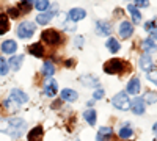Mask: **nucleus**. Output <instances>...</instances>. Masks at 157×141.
<instances>
[{"instance_id":"obj_3","label":"nucleus","mask_w":157,"mask_h":141,"mask_svg":"<svg viewBox=\"0 0 157 141\" xmlns=\"http://www.w3.org/2000/svg\"><path fill=\"white\" fill-rule=\"evenodd\" d=\"M25 130H27V121H25L24 118H10V129H8V133L11 138H14V139H19L24 136Z\"/></svg>"},{"instance_id":"obj_40","label":"nucleus","mask_w":157,"mask_h":141,"mask_svg":"<svg viewBox=\"0 0 157 141\" xmlns=\"http://www.w3.org/2000/svg\"><path fill=\"white\" fill-rule=\"evenodd\" d=\"M61 63H63V66L68 68V69H71V68H74V66L77 65V61H75L74 58H68V60H64V61H61Z\"/></svg>"},{"instance_id":"obj_7","label":"nucleus","mask_w":157,"mask_h":141,"mask_svg":"<svg viewBox=\"0 0 157 141\" xmlns=\"http://www.w3.org/2000/svg\"><path fill=\"white\" fill-rule=\"evenodd\" d=\"M78 82H80V85L83 88H93V89L101 88L99 79L96 75H93V74H83V75H80V77H78Z\"/></svg>"},{"instance_id":"obj_10","label":"nucleus","mask_w":157,"mask_h":141,"mask_svg":"<svg viewBox=\"0 0 157 141\" xmlns=\"http://www.w3.org/2000/svg\"><path fill=\"white\" fill-rule=\"evenodd\" d=\"M130 111H132L134 114H137V116L145 114L146 104H145V100H143V97H135V99L130 100Z\"/></svg>"},{"instance_id":"obj_8","label":"nucleus","mask_w":157,"mask_h":141,"mask_svg":"<svg viewBox=\"0 0 157 141\" xmlns=\"http://www.w3.org/2000/svg\"><path fill=\"white\" fill-rule=\"evenodd\" d=\"M118 33L123 39H129V38L134 36V24L129 22V20H121L120 25H118Z\"/></svg>"},{"instance_id":"obj_4","label":"nucleus","mask_w":157,"mask_h":141,"mask_svg":"<svg viewBox=\"0 0 157 141\" xmlns=\"http://www.w3.org/2000/svg\"><path fill=\"white\" fill-rule=\"evenodd\" d=\"M35 32H36V24L32 20H22L16 28V35L21 39H29L35 35Z\"/></svg>"},{"instance_id":"obj_38","label":"nucleus","mask_w":157,"mask_h":141,"mask_svg":"<svg viewBox=\"0 0 157 141\" xmlns=\"http://www.w3.org/2000/svg\"><path fill=\"white\" fill-rule=\"evenodd\" d=\"M104 96H105V89H104L102 86H101V88H96V89H94V93H93V100H94V102L102 100Z\"/></svg>"},{"instance_id":"obj_28","label":"nucleus","mask_w":157,"mask_h":141,"mask_svg":"<svg viewBox=\"0 0 157 141\" xmlns=\"http://www.w3.org/2000/svg\"><path fill=\"white\" fill-rule=\"evenodd\" d=\"M127 11L130 17H132V24H140L141 22V13L138 11V8L135 5H127Z\"/></svg>"},{"instance_id":"obj_21","label":"nucleus","mask_w":157,"mask_h":141,"mask_svg":"<svg viewBox=\"0 0 157 141\" xmlns=\"http://www.w3.org/2000/svg\"><path fill=\"white\" fill-rule=\"evenodd\" d=\"M0 107H2L5 111H8V113H14V111H19V108H21V105L17 104V102H14L10 96L8 97H5L3 100H2V104H0Z\"/></svg>"},{"instance_id":"obj_14","label":"nucleus","mask_w":157,"mask_h":141,"mask_svg":"<svg viewBox=\"0 0 157 141\" xmlns=\"http://www.w3.org/2000/svg\"><path fill=\"white\" fill-rule=\"evenodd\" d=\"M60 99L63 102H68V104H72V102H77L78 99V93L72 88H63L60 91Z\"/></svg>"},{"instance_id":"obj_33","label":"nucleus","mask_w":157,"mask_h":141,"mask_svg":"<svg viewBox=\"0 0 157 141\" xmlns=\"http://www.w3.org/2000/svg\"><path fill=\"white\" fill-rule=\"evenodd\" d=\"M8 72H10V65H8V60H6L5 57L0 55V75L5 77V75H8Z\"/></svg>"},{"instance_id":"obj_44","label":"nucleus","mask_w":157,"mask_h":141,"mask_svg":"<svg viewBox=\"0 0 157 141\" xmlns=\"http://www.w3.org/2000/svg\"><path fill=\"white\" fill-rule=\"evenodd\" d=\"M154 141H157V138H155V139H154Z\"/></svg>"},{"instance_id":"obj_13","label":"nucleus","mask_w":157,"mask_h":141,"mask_svg":"<svg viewBox=\"0 0 157 141\" xmlns=\"http://www.w3.org/2000/svg\"><path fill=\"white\" fill-rule=\"evenodd\" d=\"M115 136V130L113 127H109V125H102L101 129L98 130V135H96V141H112Z\"/></svg>"},{"instance_id":"obj_34","label":"nucleus","mask_w":157,"mask_h":141,"mask_svg":"<svg viewBox=\"0 0 157 141\" xmlns=\"http://www.w3.org/2000/svg\"><path fill=\"white\" fill-rule=\"evenodd\" d=\"M6 16H8L10 19H17V17L22 16V11H21L17 6H10V8L6 9Z\"/></svg>"},{"instance_id":"obj_9","label":"nucleus","mask_w":157,"mask_h":141,"mask_svg":"<svg viewBox=\"0 0 157 141\" xmlns=\"http://www.w3.org/2000/svg\"><path fill=\"white\" fill-rule=\"evenodd\" d=\"M10 97L14 102H17L19 105H24V104H27V102H29V94L25 93L24 89H21V88L10 89Z\"/></svg>"},{"instance_id":"obj_15","label":"nucleus","mask_w":157,"mask_h":141,"mask_svg":"<svg viewBox=\"0 0 157 141\" xmlns=\"http://www.w3.org/2000/svg\"><path fill=\"white\" fill-rule=\"evenodd\" d=\"M29 54L35 58H44L46 57V46L43 43H33L29 46Z\"/></svg>"},{"instance_id":"obj_19","label":"nucleus","mask_w":157,"mask_h":141,"mask_svg":"<svg viewBox=\"0 0 157 141\" xmlns=\"http://www.w3.org/2000/svg\"><path fill=\"white\" fill-rule=\"evenodd\" d=\"M55 71H57V68H55V63L52 61L50 58H49V60H46V61L43 63V68H41V74H43V75L46 77V79H50V77H54Z\"/></svg>"},{"instance_id":"obj_12","label":"nucleus","mask_w":157,"mask_h":141,"mask_svg":"<svg viewBox=\"0 0 157 141\" xmlns=\"http://www.w3.org/2000/svg\"><path fill=\"white\" fill-rule=\"evenodd\" d=\"M96 33L99 36H110L113 33V25L109 20H96Z\"/></svg>"},{"instance_id":"obj_29","label":"nucleus","mask_w":157,"mask_h":141,"mask_svg":"<svg viewBox=\"0 0 157 141\" xmlns=\"http://www.w3.org/2000/svg\"><path fill=\"white\" fill-rule=\"evenodd\" d=\"M10 30V17L6 16V13H0V36L5 35Z\"/></svg>"},{"instance_id":"obj_18","label":"nucleus","mask_w":157,"mask_h":141,"mask_svg":"<svg viewBox=\"0 0 157 141\" xmlns=\"http://www.w3.org/2000/svg\"><path fill=\"white\" fill-rule=\"evenodd\" d=\"M132 136H134L132 124L127 121V122H124V124L120 127V130H118V138H120V139H130Z\"/></svg>"},{"instance_id":"obj_22","label":"nucleus","mask_w":157,"mask_h":141,"mask_svg":"<svg viewBox=\"0 0 157 141\" xmlns=\"http://www.w3.org/2000/svg\"><path fill=\"white\" fill-rule=\"evenodd\" d=\"M86 17V11L83 8H71L68 11V19H71L72 22H78Z\"/></svg>"},{"instance_id":"obj_37","label":"nucleus","mask_w":157,"mask_h":141,"mask_svg":"<svg viewBox=\"0 0 157 141\" xmlns=\"http://www.w3.org/2000/svg\"><path fill=\"white\" fill-rule=\"evenodd\" d=\"M146 79H148L151 83H154V85L157 86V68H155V66L151 68V69L146 72Z\"/></svg>"},{"instance_id":"obj_30","label":"nucleus","mask_w":157,"mask_h":141,"mask_svg":"<svg viewBox=\"0 0 157 141\" xmlns=\"http://www.w3.org/2000/svg\"><path fill=\"white\" fill-rule=\"evenodd\" d=\"M35 2H36V0H21L17 8L22 11V14H29L30 9L35 6Z\"/></svg>"},{"instance_id":"obj_1","label":"nucleus","mask_w":157,"mask_h":141,"mask_svg":"<svg viewBox=\"0 0 157 141\" xmlns=\"http://www.w3.org/2000/svg\"><path fill=\"white\" fill-rule=\"evenodd\" d=\"M104 72L107 75H123L127 71H130L129 63L121 58H110L109 61L104 63Z\"/></svg>"},{"instance_id":"obj_2","label":"nucleus","mask_w":157,"mask_h":141,"mask_svg":"<svg viewBox=\"0 0 157 141\" xmlns=\"http://www.w3.org/2000/svg\"><path fill=\"white\" fill-rule=\"evenodd\" d=\"M41 43L47 47H58L64 43V36L55 28H46L41 33Z\"/></svg>"},{"instance_id":"obj_35","label":"nucleus","mask_w":157,"mask_h":141,"mask_svg":"<svg viewBox=\"0 0 157 141\" xmlns=\"http://www.w3.org/2000/svg\"><path fill=\"white\" fill-rule=\"evenodd\" d=\"M49 6H50V2H49V0H36V2H35V8H36L39 13L47 11Z\"/></svg>"},{"instance_id":"obj_20","label":"nucleus","mask_w":157,"mask_h":141,"mask_svg":"<svg viewBox=\"0 0 157 141\" xmlns=\"http://www.w3.org/2000/svg\"><path fill=\"white\" fill-rule=\"evenodd\" d=\"M141 50H143V54H148V55H151L152 52H155L157 50V41H154L152 38H146V39H143L141 41Z\"/></svg>"},{"instance_id":"obj_6","label":"nucleus","mask_w":157,"mask_h":141,"mask_svg":"<svg viewBox=\"0 0 157 141\" xmlns=\"http://www.w3.org/2000/svg\"><path fill=\"white\" fill-rule=\"evenodd\" d=\"M43 93H44L46 97L54 99L57 96V93H58V83H57V80L52 79V77H50V79H46V82L43 85Z\"/></svg>"},{"instance_id":"obj_11","label":"nucleus","mask_w":157,"mask_h":141,"mask_svg":"<svg viewBox=\"0 0 157 141\" xmlns=\"http://www.w3.org/2000/svg\"><path fill=\"white\" fill-rule=\"evenodd\" d=\"M0 52H2L3 55H16L17 52V43L14 39H5L2 41V44H0Z\"/></svg>"},{"instance_id":"obj_32","label":"nucleus","mask_w":157,"mask_h":141,"mask_svg":"<svg viewBox=\"0 0 157 141\" xmlns=\"http://www.w3.org/2000/svg\"><path fill=\"white\" fill-rule=\"evenodd\" d=\"M143 100H145L146 105H154V104H157V93H155V91H146L145 96H143Z\"/></svg>"},{"instance_id":"obj_41","label":"nucleus","mask_w":157,"mask_h":141,"mask_svg":"<svg viewBox=\"0 0 157 141\" xmlns=\"http://www.w3.org/2000/svg\"><path fill=\"white\" fill-rule=\"evenodd\" d=\"M134 5L137 8H148L149 6V0H135Z\"/></svg>"},{"instance_id":"obj_26","label":"nucleus","mask_w":157,"mask_h":141,"mask_svg":"<svg viewBox=\"0 0 157 141\" xmlns=\"http://www.w3.org/2000/svg\"><path fill=\"white\" fill-rule=\"evenodd\" d=\"M83 119H85V122L88 125H96V122H98V113H96V110L94 108H86L83 111Z\"/></svg>"},{"instance_id":"obj_31","label":"nucleus","mask_w":157,"mask_h":141,"mask_svg":"<svg viewBox=\"0 0 157 141\" xmlns=\"http://www.w3.org/2000/svg\"><path fill=\"white\" fill-rule=\"evenodd\" d=\"M61 27H63V30H64V32L72 33V32H75V28H77V24H75V22H72L71 19H68V16H66V17H64V19L61 20Z\"/></svg>"},{"instance_id":"obj_16","label":"nucleus","mask_w":157,"mask_h":141,"mask_svg":"<svg viewBox=\"0 0 157 141\" xmlns=\"http://www.w3.org/2000/svg\"><path fill=\"white\" fill-rule=\"evenodd\" d=\"M140 91H141V82H140V79H138V77H132V79L127 82V85H126V93L132 94V96H137Z\"/></svg>"},{"instance_id":"obj_42","label":"nucleus","mask_w":157,"mask_h":141,"mask_svg":"<svg viewBox=\"0 0 157 141\" xmlns=\"http://www.w3.org/2000/svg\"><path fill=\"white\" fill-rule=\"evenodd\" d=\"M61 105H63V100H61V99H57V100L54 102V104H52V105H50V107H52V108H54V110H58V108H60Z\"/></svg>"},{"instance_id":"obj_27","label":"nucleus","mask_w":157,"mask_h":141,"mask_svg":"<svg viewBox=\"0 0 157 141\" xmlns=\"http://www.w3.org/2000/svg\"><path fill=\"white\" fill-rule=\"evenodd\" d=\"M105 47H107V50H109L110 54H118V52H120V49H121L120 41H118L116 38H113V36H110L109 39H107Z\"/></svg>"},{"instance_id":"obj_23","label":"nucleus","mask_w":157,"mask_h":141,"mask_svg":"<svg viewBox=\"0 0 157 141\" xmlns=\"http://www.w3.org/2000/svg\"><path fill=\"white\" fill-rule=\"evenodd\" d=\"M138 66L141 71H149L151 68H154V61H152V57L148 55V54H143L140 58H138Z\"/></svg>"},{"instance_id":"obj_5","label":"nucleus","mask_w":157,"mask_h":141,"mask_svg":"<svg viewBox=\"0 0 157 141\" xmlns=\"http://www.w3.org/2000/svg\"><path fill=\"white\" fill-rule=\"evenodd\" d=\"M112 105L113 108L120 110V111H126L130 108V99H129V94L126 91H120L116 93L113 97H112Z\"/></svg>"},{"instance_id":"obj_25","label":"nucleus","mask_w":157,"mask_h":141,"mask_svg":"<svg viewBox=\"0 0 157 141\" xmlns=\"http://www.w3.org/2000/svg\"><path fill=\"white\" fill-rule=\"evenodd\" d=\"M55 16H54V13H52V11H44V13H39V14L36 16V24L38 25H47V24H50V20L52 19H54Z\"/></svg>"},{"instance_id":"obj_17","label":"nucleus","mask_w":157,"mask_h":141,"mask_svg":"<svg viewBox=\"0 0 157 141\" xmlns=\"http://www.w3.org/2000/svg\"><path fill=\"white\" fill-rule=\"evenodd\" d=\"M43 136H44L43 125H35L33 129L27 132V141H43Z\"/></svg>"},{"instance_id":"obj_39","label":"nucleus","mask_w":157,"mask_h":141,"mask_svg":"<svg viewBox=\"0 0 157 141\" xmlns=\"http://www.w3.org/2000/svg\"><path fill=\"white\" fill-rule=\"evenodd\" d=\"M83 43H85V38L82 35H78V36L74 38V47L75 49H82L83 47Z\"/></svg>"},{"instance_id":"obj_24","label":"nucleus","mask_w":157,"mask_h":141,"mask_svg":"<svg viewBox=\"0 0 157 141\" xmlns=\"http://www.w3.org/2000/svg\"><path fill=\"white\" fill-rule=\"evenodd\" d=\"M24 55H13L10 60H8V65H10V71H14V72H17L21 68H22V65H24Z\"/></svg>"},{"instance_id":"obj_36","label":"nucleus","mask_w":157,"mask_h":141,"mask_svg":"<svg viewBox=\"0 0 157 141\" xmlns=\"http://www.w3.org/2000/svg\"><path fill=\"white\" fill-rule=\"evenodd\" d=\"M10 129V118L0 116V133H8Z\"/></svg>"},{"instance_id":"obj_43","label":"nucleus","mask_w":157,"mask_h":141,"mask_svg":"<svg viewBox=\"0 0 157 141\" xmlns=\"http://www.w3.org/2000/svg\"><path fill=\"white\" fill-rule=\"evenodd\" d=\"M152 133L157 135V122H154V125H152Z\"/></svg>"}]
</instances>
